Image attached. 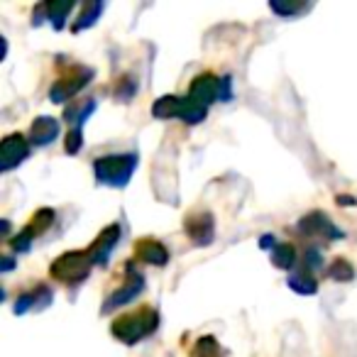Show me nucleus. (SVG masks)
Listing matches in <instances>:
<instances>
[{
	"instance_id": "obj_3",
	"label": "nucleus",
	"mask_w": 357,
	"mask_h": 357,
	"mask_svg": "<svg viewBox=\"0 0 357 357\" xmlns=\"http://www.w3.org/2000/svg\"><path fill=\"white\" fill-rule=\"evenodd\" d=\"M91 267H93V262H91L89 252H66V255H61L59 259L52 262L50 274L56 279V282L79 284L89 277Z\"/></svg>"
},
{
	"instance_id": "obj_11",
	"label": "nucleus",
	"mask_w": 357,
	"mask_h": 357,
	"mask_svg": "<svg viewBox=\"0 0 357 357\" xmlns=\"http://www.w3.org/2000/svg\"><path fill=\"white\" fill-rule=\"evenodd\" d=\"M189 98H194L196 103H201L204 108H208L211 103H215V98H220V79H215L213 74H201L191 81Z\"/></svg>"
},
{
	"instance_id": "obj_21",
	"label": "nucleus",
	"mask_w": 357,
	"mask_h": 357,
	"mask_svg": "<svg viewBox=\"0 0 357 357\" xmlns=\"http://www.w3.org/2000/svg\"><path fill=\"white\" fill-rule=\"evenodd\" d=\"M206 113H208V108H204L201 103H196L194 98H189V96H186V100H184V113H181V120H184V123H189V125L204 123Z\"/></svg>"
},
{
	"instance_id": "obj_18",
	"label": "nucleus",
	"mask_w": 357,
	"mask_h": 357,
	"mask_svg": "<svg viewBox=\"0 0 357 357\" xmlns=\"http://www.w3.org/2000/svg\"><path fill=\"white\" fill-rule=\"evenodd\" d=\"M71 10H74V3H59V0H56V3H47L45 6V20H50L54 30H61Z\"/></svg>"
},
{
	"instance_id": "obj_20",
	"label": "nucleus",
	"mask_w": 357,
	"mask_h": 357,
	"mask_svg": "<svg viewBox=\"0 0 357 357\" xmlns=\"http://www.w3.org/2000/svg\"><path fill=\"white\" fill-rule=\"evenodd\" d=\"M96 100L93 98H89V100H84V103H74V105H69V108H66V113H64V118L69 120L71 125H74V128H81V125H84V120L89 118L91 113H93L96 110Z\"/></svg>"
},
{
	"instance_id": "obj_9",
	"label": "nucleus",
	"mask_w": 357,
	"mask_h": 357,
	"mask_svg": "<svg viewBox=\"0 0 357 357\" xmlns=\"http://www.w3.org/2000/svg\"><path fill=\"white\" fill-rule=\"evenodd\" d=\"M120 233H123V230H120L118 223H113V225H108V228L100 230V235L93 240V245L86 250L89 257H91V262L98 264V267H105V264L110 262V255H113L115 245L120 243Z\"/></svg>"
},
{
	"instance_id": "obj_12",
	"label": "nucleus",
	"mask_w": 357,
	"mask_h": 357,
	"mask_svg": "<svg viewBox=\"0 0 357 357\" xmlns=\"http://www.w3.org/2000/svg\"><path fill=\"white\" fill-rule=\"evenodd\" d=\"M59 137V120L52 118V115H40L35 118L30 128V139L37 147H50L54 139Z\"/></svg>"
},
{
	"instance_id": "obj_2",
	"label": "nucleus",
	"mask_w": 357,
	"mask_h": 357,
	"mask_svg": "<svg viewBox=\"0 0 357 357\" xmlns=\"http://www.w3.org/2000/svg\"><path fill=\"white\" fill-rule=\"evenodd\" d=\"M159 326V313L149 306H142L135 313H125L113 323V335L125 345H135L142 337L152 335Z\"/></svg>"
},
{
	"instance_id": "obj_10",
	"label": "nucleus",
	"mask_w": 357,
	"mask_h": 357,
	"mask_svg": "<svg viewBox=\"0 0 357 357\" xmlns=\"http://www.w3.org/2000/svg\"><path fill=\"white\" fill-rule=\"evenodd\" d=\"M186 235L191 238V243L196 245H211L215 235V225H213V215L211 213H191L184 223Z\"/></svg>"
},
{
	"instance_id": "obj_22",
	"label": "nucleus",
	"mask_w": 357,
	"mask_h": 357,
	"mask_svg": "<svg viewBox=\"0 0 357 357\" xmlns=\"http://www.w3.org/2000/svg\"><path fill=\"white\" fill-rule=\"evenodd\" d=\"M328 272H331V279H335V282H352L355 279V267L347 259H335Z\"/></svg>"
},
{
	"instance_id": "obj_30",
	"label": "nucleus",
	"mask_w": 357,
	"mask_h": 357,
	"mask_svg": "<svg viewBox=\"0 0 357 357\" xmlns=\"http://www.w3.org/2000/svg\"><path fill=\"white\" fill-rule=\"evenodd\" d=\"M337 204H340V206H350V204H355V199H337Z\"/></svg>"
},
{
	"instance_id": "obj_24",
	"label": "nucleus",
	"mask_w": 357,
	"mask_h": 357,
	"mask_svg": "<svg viewBox=\"0 0 357 357\" xmlns=\"http://www.w3.org/2000/svg\"><path fill=\"white\" fill-rule=\"evenodd\" d=\"M218 340H215L213 335H206V337H201L199 342H196V347H194V352L191 355L194 357H218Z\"/></svg>"
},
{
	"instance_id": "obj_17",
	"label": "nucleus",
	"mask_w": 357,
	"mask_h": 357,
	"mask_svg": "<svg viewBox=\"0 0 357 357\" xmlns=\"http://www.w3.org/2000/svg\"><path fill=\"white\" fill-rule=\"evenodd\" d=\"M287 284H289V289H294V291L301 294V296H311V294H316V291H318L316 277H313V274L308 272V269H303V272L289 274Z\"/></svg>"
},
{
	"instance_id": "obj_8",
	"label": "nucleus",
	"mask_w": 357,
	"mask_h": 357,
	"mask_svg": "<svg viewBox=\"0 0 357 357\" xmlns=\"http://www.w3.org/2000/svg\"><path fill=\"white\" fill-rule=\"evenodd\" d=\"M27 157H30V142L20 132L8 135L0 144V172H10V169L20 167Z\"/></svg>"
},
{
	"instance_id": "obj_19",
	"label": "nucleus",
	"mask_w": 357,
	"mask_h": 357,
	"mask_svg": "<svg viewBox=\"0 0 357 357\" xmlns=\"http://www.w3.org/2000/svg\"><path fill=\"white\" fill-rule=\"evenodd\" d=\"M272 264L279 269H291L296 264V248L291 243H279L272 250Z\"/></svg>"
},
{
	"instance_id": "obj_15",
	"label": "nucleus",
	"mask_w": 357,
	"mask_h": 357,
	"mask_svg": "<svg viewBox=\"0 0 357 357\" xmlns=\"http://www.w3.org/2000/svg\"><path fill=\"white\" fill-rule=\"evenodd\" d=\"M184 100L186 98H181V96H162V98L154 100L152 115L159 120L181 118V113H184Z\"/></svg>"
},
{
	"instance_id": "obj_28",
	"label": "nucleus",
	"mask_w": 357,
	"mask_h": 357,
	"mask_svg": "<svg viewBox=\"0 0 357 357\" xmlns=\"http://www.w3.org/2000/svg\"><path fill=\"white\" fill-rule=\"evenodd\" d=\"M277 245H279V243L274 240V235H264V238L259 240V248H272V250H274Z\"/></svg>"
},
{
	"instance_id": "obj_6",
	"label": "nucleus",
	"mask_w": 357,
	"mask_h": 357,
	"mask_svg": "<svg viewBox=\"0 0 357 357\" xmlns=\"http://www.w3.org/2000/svg\"><path fill=\"white\" fill-rule=\"evenodd\" d=\"M54 223V211L52 208H42V211H37L35 215H32V220H30V225L27 228H22L20 233H17V238H13L10 240V248L15 250V252H30V248H32V240L37 238V235H42L45 233L50 225Z\"/></svg>"
},
{
	"instance_id": "obj_23",
	"label": "nucleus",
	"mask_w": 357,
	"mask_h": 357,
	"mask_svg": "<svg viewBox=\"0 0 357 357\" xmlns=\"http://www.w3.org/2000/svg\"><path fill=\"white\" fill-rule=\"evenodd\" d=\"M269 8L282 17H294V15H301V13L308 10L306 3H282V0H272Z\"/></svg>"
},
{
	"instance_id": "obj_4",
	"label": "nucleus",
	"mask_w": 357,
	"mask_h": 357,
	"mask_svg": "<svg viewBox=\"0 0 357 357\" xmlns=\"http://www.w3.org/2000/svg\"><path fill=\"white\" fill-rule=\"evenodd\" d=\"M91 79H93V69H91V66H81V64L71 66V69L66 71L64 76H59V81L52 86L50 98L54 100V103H64V100L74 98L81 89H86V86L91 84Z\"/></svg>"
},
{
	"instance_id": "obj_25",
	"label": "nucleus",
	"mask_w": 357,
	"mask_h": 357,
	"mask_svg": "<svg viewBox=\"0 0 357 357\" xmlns=\"http://www.w3.org/2000/svg\"><path fill=\"white\" fill-rule=\"evenodd\" d=\"M81 147H84V132H81V128H74L66 135L64 149H66V154H76V152H81Z\"/></svg>"
},
{
	"instance_id": "obj_7",
	"label": "nucleus",
	"mask_w": 357,
	"mask_h": 357,
	"mask_svg": "<svg viewBox=\"0 0 357 357\" xmlns=\"http://www.w3.org/2000/svg\"><path fill=\"white\" fill-rule=\"evenodd\" d=\"M298 230H301L306 238H328V240H342L345 233H342L337 225H333V220L328 218L321 211H313V213L303 215L298 220Z\"/></svg>"
},
{
	"instance_id": "obj_29",
	"label": "nucleus",
	"mask_w": 357,
	"mask_h": 357,
	"mask_svg": "<svg viewBox=\"0 0 357 357\" xmlns=\"http://www.w3.org/2000/svg\"><path fill=\"white\" fill-rule=\"evenodd\" d=\"M13 267H15V259H13V257H8V255H6V257H3V267H0V269H3V274H6V272H10Z\"/></svg>"
},
{
	"instance_id": "obj_5",
	"label": "nucleus",
	"mask_w": 357,
	"mask_h": 357,
	"mask_svg": "<svg viewBox=\"0 0 357 357\" xmlns=\"http://www.w3.org/2000/svg\"><path fill=\"white\" fill-rule=\"evenodd\" d=\"M144 289V277L139 272H135L132 264H128V274H125V282L120 289H115L103 303V313H113L115 308H123L125 303L135 301V298L142 294Z\"/></svg>"
},
{
	"instance_id": "obj_26",
	"label": "nucleus",
	"mask_w": 357,
	"mask_h": 357,
	"mask_svg": "<svg viewBox=\"0 0 357 357\" xmlns=\"http://www.w3.org/2000/svg\"><path fill=\"white\" fill-rule=\"evenodd\" d=\"M303 262H306V269H321V264H323V255H321V250H308L306 252V257H303Z\"/></svg>"
},
{
	"instance_id": "obj_13",
	"label": "nucleus",
	"mask_w": 357,
	"mask_h": 357,
	"mask_svg": "<svg viewBox=\"0 0 357 357\" xmlns=\"http://www.w3.org/2000/svg\"><path fill=\"white\" fill-rule=\"evenodd\" d=\"M135 255H137V259H142V262H147V264H154V267H164V264L169 262L167 248H164L162 243H157V240H149V238L135 243Z\"/></svg>"
},
{
	"instance_id": "obj_1",
	"label": "nucleus",
	"mask_w": 357,
	"mask_h": 357,
	"mask_svg": "<svg viewBox=\"0 0 357 357\" xmlns=\"http://www.w3.org/2000/svg\"><path fill=\"white\" fill-rule=\"evenodd\" d=\"M139 164V157L135 152L128 154H105V157H98L93 162V174L96 181L105 186H113V189H123V186L130 184L135 169Z\"/></svg>"
},
{
	"instance_id": "obj_27",
	"label": "nucleus",
	"mask_w": 357,
	"mask_h": 357,
	"mask_svg": "<svg viewBox=\"0 0 357 357\" xmlns=\"http://www.w3.org/2000/svg\"><path fill=\"white\" fill-rule=\"evenodd\" d=\"M230 84H233V79H230V76H223V79H220V100H230V98H233Z\"/></svg>"
},
{
	"instance_id": "obj_16",
	"label": "nucleus",
	"mask_w": 357,
	"mask_h": 357,
	"mask_svg": "<svg viewBox=\"0 0 357 357\" xmlns=\"http://www.w3.org/2000/svg\"><path fill=\"white\" fill-rule=\"evenodd\" d=\"M105 3H98V0H91V3H84L79 10V17H76L74 22V32H84L89 30V27L96 25V20L100 17V13H103Z\"/></svg>"
},
{
	"instance_id": "obj_14",
	"label": "nucleus",
	"mask_w": 357,
	"mask_h": 357,
	"mask_svg": "<svg viewBox=\"0 0 357 357\" xmlns=\"http://www.w3.org/2000/svg\"><path fill=\"white\" fill-rule=\"evenodd\" d=\"M50 301H52V289L45 287V284H40L35 291H27V294H22V296L17 298V301H15V313H17V316H25L30 308L50 306Z\"/></svg>"
}]
</instances>
